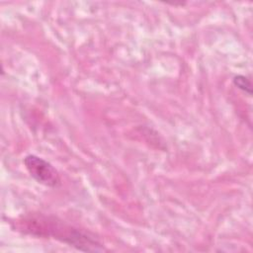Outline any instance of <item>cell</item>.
I'll return each instance as SVG.
<instances>
[{
	"instance_id": "1",
	"label": "cell",
	"mask_w": 253,
	"mask_h": 253,
	"mask_svg": "<svg viewBox=\"0 0 253 253\" xmlns=\"http://www.w3.org/2000/svg\"><path fill=\"white\" fill-rule=\"evenodd\" d=\"M19 227L25 233L38 237H51L81 251L97 252L104 250L102 242L94 234L68 225L54 216L29 215L20 220Z\"/></svg>"
},
{
	"instance_id": "2",
	"label": "cell",
	"mask_w": 253,
	"mask_h": 253,
	"mask_svg": "<svg viewBox=\"0 0 253 253\" xmlns=\"http://www.w3.org/2000/svg\"><path fill=\"white\" fill-rule=\"evenodd\" d=\"M23 163L30 176L38 183L48 188H57L61 184L58 171L45 159L29 154L25 156Z\"/></svg>"
},
{
	"instance_id": "3",
	"label": "cell",
	"mask_w": 253,
	"mask_h": 253,
	"mask_svg": "<svg viewBox=\"0 0 253 253\" xmlns=\"http://www.w3.org/2000/svg\"><path fill=\"white\" fill-rule=\"evenodd\" d=\"M232 82H233V84L236 88L240 89L241 91H243L248 96H251V94H252V85H251L250 79L247 76L240 75V74L235 75L232 79Z\"/></svg>"
}]
</instances>
